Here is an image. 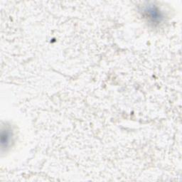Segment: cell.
Wrapping results in <instances>:
<instances>
[{
	"label": "cell",
	"instance_id": "cell-1",
	"mask_svg": "<svg viewBox=\"0 0 182 182\" xmlns=\"http://www.w3.org/2000/svg\"><path fill=\"white\" fill-rule=\"evenodd\" d=\"M3 138H5V140H1V144H2V147H3L4 144H6V147H7L8 144L9 143V139H10V133H9V130H6L5 134H4V131H3L2 133H1V139H3Z\"/></svg>",
	"mask_w": 182,
	"mask_h": 182
}]
</instances>
